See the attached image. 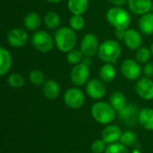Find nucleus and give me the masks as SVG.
I'll list each match as a JSON object with an SVG mask.
<instances>
[{
  "label": "nucleus",
  "mask_w": 153,
  "mask_h": 153,
  "mask_svg": "<svg viewBox=\"0 0 153 153\" xmlns=\"http://www.w3.org/2000/svg\"><path fill=\"white\" fill-rule=\"evenodd\" d=\"M136 139H137V136L135 135V134L134 132L126 131V132H123L119 143H121L122 144H124L125 146H126L128 148V147L133 146L135 143Z\"/></svg>",
  "instance_id": "31"
},
{
  "label": "nucleus",
  "mask_w": 153,
  "mask_h": 153,
  "mask_svg": "<svg viewBox=\"0 0 153 153\" xmlns=\"http://www.w3.org/2000/svg\"><path fill=\"white\" fill-rule=\"evenodd\" d=\"M121 74L125 78L130 81H135L140 78L143 68L141 67V64L138 63L135 59H125L120 66Z\"/></svg>",
  "instance_id": "7"
},
{
  "label": "nucleus",
  "mask_w": 153,
  "mask_h": 153,
  "mask_svg": "<svg viewBox=\"0 0 153 153\" xmlns=\"http://www.w3.org/2000/svg\"><path fill=\"white\" fill-rule=\"evenodd\" d=\"M89 7V0H68L67 8L72 14L82 15Z\"/></svg>",
  "instance_id": "23"
},
{
  "label": "nucleus",
  "mask_w": 153,
  "mask_h": 153,
  "mask_svg": "<svg viewBox=\"0 0 153 153\" xmlns=\"http://www.w3.org/2000/svg\"><path fill=\"white\" fill-rule=\"evenodd\" d=\"M122 55V47L115 39H107L100 43L97 56L104 63L115 65Z\"/></svg>",
  "instance_id": "2"
},
{
  "label": "nucleus",
  "mask_w": 153,
  "mask_h": 153,
  "mask_svg": "<svg viewBox=\"0 0 153 153\" xmlns=\"http://www.w3.org/2000/svg\"><path fill=\"white\" fill-rule=\"evenodd\" d=\"M129 10L137 15H143L152 9V0H127Z\"/></svg>",
  "instance_id": "15"
},
{
  "label": "nucleus",
  "mask_w": 153,
  "mask_h": 153,
  "mask_svg": "<svg viewBox=\"0 0 153 153\" xmlns=\"http://www.w3.org/2000/svg\"><path fill=\"white\" fill-rule=\"evenodd\" d=\"M7 41L9 45L13 48H22L24 47L29 40L28 32L21 28L11 29L7 33Z\"/></svg>",
  "instance_id": "12"
},
{
  "label": "nucleus",
  "mask_w": 153,
  "mask_h": 153,
  "mask_svg": "<svg viewBox=\"0 0 153 153\" xmlns=\"http://www.w3.org/2000/svg\"><path fill=\"white\" fill-rule=\"evenodd\" d=\"M109 104L118 113L128 104L125 94L122 91H114L109 97Z\"/></svg>",
  "instance_id": "24"
},
{
  "label": "nucleus",
  "mask_w": 153,
  "mask_h": 153,
  "mask_svg": "<svg viewBox=\"0 0 153 153\" xmlns=\"http://www.w3.org/2000/svg\"><path fill=\"white\" fill-rule=\"evenodd\" d=\"M135 91L140 98L145 100H153V81L148 77L138 79L135 84Z\"/></svg>",
  "instance_id": "13"
},
{
  "label": "nucleus",
  "mask_w": 153,
  "mask_h": 153,
  "mask_svg": "<svg viewBox=\"0 0 153 153\" xmlns=\"http://www.w3.org/2000/svg\"><path fill=\"white\" fill-rule=\"evenodd\" d=\"M31 44L38 52L45 54L53 49L55 40L48 31L36 30L31 36Z\"/></svg>",
  "instance_id": "5"
},
{
  "label": "nucleus",
  "mask_w": 153,
  "mask_h": 153,
  "mask_svg": "<svg viewBox=\"0 0 153 153\" xmlns=\"http://www.w3.org/2000/svg\"><path fill=\"white\" fill-rule=\"evenodd\" d=\"M66 61L68 64L75 65L82 62V59L84 57V55L81 51V49H76L74 48L68 53H66Z\"/></svg>",
  "instance_id": "28"
},
{
  "label": "nucleus",
  "mask_w": 153,
  "mask_h": 153,
  "mask_svg": "<svg viewBox=\"0 0 153 153\" xmlns=\"http://www.w3.org/2000/svg\"><path fill=\"white\" fill-rule=\"evenodd\" d=\"M100 79L105 83H109L113 82L117 76V70L113 64L104 63L99 71Z\"/></svg>",
  "instance_id": "21"
},
{
  "label": "nucleus",
  "mask_w": 153,
  "mask_h": 153,
  "mask_svg": "<svg viewBox=\"0 0 153 153\" xmlns=\"http://www.w3.org/2000/svg\"><path fill=\"white\" fill-rule=\"evenodd\" d=\"M139 124L146 130L153 131V108H144L139 113Z\"/></svg>",
  "instance_id": "22"
},
{
  "label": "nucleus",
  "mask_w": 153,
  "mask_h": 153,
  "mask_svg": "<svg viewBox=\"0 0 153 153\" xmlns=\"http://www.w3.org/2000/svg\"><path fill=\"white\" fill-rule=\"evenodd\" d=\"M90 78V66L80 63L73 66L70 73V79L72 82L78 87L86 85Z\"/></svg>",
  "instance_id": "9"
},
{
  "label": "nucleus",
  "mask_w": 153,
  "mask_h": 153,
  "mask_svg": "<svg viewBox=\"0 0 153 153\" xmlns=\"http://www.w3.org/2000/svg\"><path fill=\"white\" fill-rule=\"evenodd\" d=\"M7 82L12 88L19 89V88H22L25 84V79L21 74L13 73L8 76Z\"/></svg>",
  "instance_id": "29"
},
{
  "label": "nucleus",
  "mask_w": 153,
  "mask_h": 153,
  "mask_svg": "<svg viewBox=\"0 0 153 153\" xmlns=\"http://www.w3.org/2000/svg\"><path fill=\"white\" fill-rule=\"evenodd\" d=\"M143 73L144 74L145 77L148 78H152L153 77V63L152 62H148L147 64L144 65L143 69Z\"/></svg>",
  "instance_id": "34"
},
{
  "label": "nucleus",
  "mask_w": 153,
  "mask_h": 153,
  "mask_svg": "<svg viewBox=\"0 0 153 153\" xmlns=\"http://www.w3.org/2000/svg\"><path fill=\"white\" fill-rule=\"evenodd\" d=\"M84 65H88V66H91V64H92V60H91V57H89V56H84L83 59H82V62Z\"/></svg>",
  "instance_id": "37"
},
{
  "label": "nucleus",
  "mask_w": 153,
  "mask_h": 153,
  "mask_svg": "<svg viewBox=\"0 0 153 153\" xmlns=\"http://www.w3.org/2000/svg\"><path fill=\"white\" fill-rule=\"evenodd\" d=\"M106 19L116 30H127L130 28L131 14L123 7L114 6L109 8L106 13Z\"/></svg>",
  "instance_id": "3"
},
{
  "label": "nucleus",
  "mask_w": 153,
  "mask_h": 153,
  "mask_svg": "<svg viewBox=\"0 0 153 153\" xmlns=\"http://www.w3.org/2000/svg\"><path fill=\"white\" fill-rule=\"evenodd\" d=\"M29 80L34 86H42L45 82V74L42 71L38 69H33L29 73Z\"/></svg>",
  "instance_id": "26"
},
{
  "label": "nucleus",
  "mask_w": 153,
  "mask_h": 153,
  "mask_svg": "<svg viewBox=\"0 0 153 153\" xmlns=\"http://www.w3.org/2000/svg\"><path fill=\"white\" fill-rule=\"evenodd\" d=\"M122 130L118 126L108 125L102 131V139L108 145L118 143L122 136Z\"/></svg>",
  "instance_id": "16"
},
{
  "label": "nucleus",
  "mask_w": 153,
  "mask_h": 153,
  "mask_svg": "<svg viewBox=\"0 0 153 153\" xmlns=\"http://www.w3.org/2000/svg\"><path fill=\"white\" fill-rule=\"evenodd\" d=\"M152 56L151 48L147 47H141L136 50L135 53V60L140 64H147L150 62L151 56Z\"/></svg>",
  "instance_id": "27"
},
{
  "label": "nucleus",
  "mask_w": 153,
  "mask_h": 153,
  "mask_svg": "<svg viewBox=\"0 0 153 153\" xmlns=\"http://www.w3.org/2000/svg\"><path fill=\"white\" fill-rule=\"evenodd\" d=\"M85 90L88 96L96 100L103 99L107 92V87L105 85V82H102L100 79L89 80V82L86 83Z\"/></svg>",
  "instance_id": "11"
},
{
  "label": "nucleus",
  "mask_w": 153,
  "mask_h": 153,
  "mask_svg": "<svg viewBox=\"0 0 153 153\" xmlns=\"http://www.w3.org/2000/svg\"><path fill=\"white\" fill-rule=\"evenodd\" d=\"M151 51H152V56H153V42L152 43V45H151Z\"/></svg>",
  "instance_id": "39"
},
{
  "label": "nucleus",
  "mask_w": 153,
  "mask_h": 153,
  "mask_svg": "<svg viewBox=\"0 0 153 153\" xmlns=\"http://www.w3.org/2000/svg\"><path fill=\"white\" fill-rule=\"evenodd\" d=\"M139 113L140 109L138 107L134 104H127L123 110L118 112V117L126 126L133 127L139 123Z\"/></svg>",
  "instance_id": "10"
},
{
  "label": "nucleus",
  "mask_w": 153,
  "mask_h": 153,
  "mask_svg": "<svg viewBox=\"0 0 153 153\" xmlns=\"http://www.w3.org/2000/svg\"><path fill=\"white\" fill-rule=\"evenodd\" d=\"M13 66L12 54L4 47L0 48V75L4 76Z\"/></svg>",
  "instance_id": "18"
},
{
  "label": "nucleus",
  "mask_w": 153,
  "mask_h": 153,
  "mask_svg": "<svg viewBox=\"0 0 153 153\" xmlns=\"http://www.w3.org/2000/svg\"><path fill=\"white\" fill-rule=\"evenodd\" d=\"M139 30L142 34L152 35L153 34V13L149 12L141 15L138 22Z\"/></svg>",
  "instance_id": "20"
},
{
  "label": "nucleus",
  "mask_w": 153,
  "mask_h": 153,
  "mask_svg": "<svg viewBox=\"0 0 153 153\" xmlns=\"http://www.w3.org/2000/svg\"><path fill=\"white\" fill-rule=\"evenodd\" d=\"M61 23V18L56 12L49 11L44 16V24L49 30L58 29Z\"/></svg>",
  "instance_id": "25"
},
{
  "label": "nucleus",
  "mask_w": 153,
  "mask_h": 153,
  "mask_svg": "<svg viewBox=\"0 0 153 153\" xmlns=\"http://www.w3.org/2000/svg\"><path fill=\"white\" fill-rule=\"evenodd\" d=\"M126 30H115L116 37H117L118 39L124 40L125 34H126Z\"/></svg>",
  "instance_id": "36"
},
{
  "label": "nucleus",
  "mask_w": 153,
  "mask_h": 153,
  "mask_svg": "<svg viewBox=\"0 0 153 153\" xmlns=\"http://www.w3.org/2000/svg\"><path fill=\"white\" fill-rule=\"evenodd\" d=\"M104 153H129L128 148L121 143L108 144Z\"/></svg>",
  "instance_id": "32"
},
{
  "label": "nucleus",
  "mask_w": 153,
  "mask_h": 153,
  "mask_svg": "<svg viewBox=\"0 0 153 153\" xmlns=\"http://www.w3.org/2000/svg\"><path fill=\"white\" fill-rule=\"evenodd\" d=\"M124 42L129 49L137 50L138 48L142 47V44H143L142 33L136 30L135 29L129 28L126 30Z\"/></svg>",
  "instance_id": "14"
},
{
  "label": "nucleus",
  "mask_w": 153,
  "mask_h": 153,
  "mask_svg": "<svg viewBox=\"0 0 153 153\" xmlns=\"http://www.w3.org/2000/svg\"><path fill=\"white\" fill-rule=\"evenodd\" d=\"M100 41L96 34L89 32L83 36L81 41L80 49L84 55V56L92 57L93 56L97 55L99 48H100Z\"/></svg>",
  "instance_id": "8"
},
{
  "label": "nucleus",
  "mask_w": 153,
  "mask_h": 153,
  "mask_svg": "<svg viewBox=\"0 0 153 153\" xmlns=\"http://www.w3.org/2000/svg\"><path fill=\"white\" fill-rule=\"evenodd\" d=\"M46 1L50 4H57V3H60L62 0H46Z\"/></svg>",
  "instance_id": "38"
},
{
  "label": "nucleus",
  "mask_w": 153,
  "mask_h": 153,
  "mask_svg": "<svg viewBox=\"0 0 153 153\" xmlns=\"http://www.w3.org/2000/svg\"><path fill=\"white\" fill-rule=\"evenodd\" d=\"M85 26V20L82 15L73 14L69 19V27L74 31L82 30Z\"/></svg>",
  "instance_id": "30"
},
{
  "label": "nucleus",
  "mask_w": 153,
  "mask_h": 153,
  "mask_svg": "<svg viewBox=\"0 0 153 153\" xmlns=\"http://www.w3.org/2000/svg\"><path fill=\"white\" fill-rule=\"evenodd\" d=\"M55 45L63 53H68L74 48L77 42L75 31L70 27H61L56 30L54 35Z\"/></svg>",
  "instance_id": "1"
},
{
  "label": "nucleus",
  "mask_w": 153,
  "mask_h": 153,
  "mask_svg": "<svg viewBox=\"0 0 153 153\" xmlns=\"http://www.w3.org/2000/svg\"><path fill=\"white\" fill-rule=\"evenodd\" d=\"M43 95L49 100H54L58 98L60 94L59 83L54 79L46 80L45 83L42 85Z\"/></svg>",
  "instance_id": "17"
},
{
  "label": "nucleus",
  "mask_w": 153,
  "mask_h": 153,
  "mask_svg": "<svg viewBox=\"0 0 153 153\" xmlns=\"http://www.w3.org/2000/svg\"><path fill=\"white\" fill-rule=\"evenodd\" d=\"M107 143L104 142L103 139H98V140H95L91 145V152L93 153H104L106 149H107Z\"/></svg>",
  "instance_id": "33"
},
{
  "label": "nucleus",
  "mask_w": 153,
  "mask_h": 153,
  "mask_svg": "<svg viewBox=\"0 0 153 153\" xmlns=\"http://www.w3.org/2000/svg\"><path fill=\"white\" fill-rule=\"evenodd\" d=\"M24 28L29 31H36L41 25V17L36 12L28 13L23 19Z\"/></svg>",
  "instance_id": "19"
},
{
  "label": "nucleus",
  "mask_w": 153,
  "mask_h": 153,
  "mask_svg": "<svg viewBox=\"0 0 153 153\" xmlns=\"http://www.w3.org/2000/svg\"><path fill=\"white\" fill-rule=\"evenodd\" d=\"M64 101L68 108L78 109L83 106L85 102V95L81 89L77 87H72L66 90L65 92Z\"/></svg>",
  "instance_id": "6"
},
{
  "label": "nucleus",
  "mask_w": 153,
  "mask_h": 153,
  "mask_svg": "<svg viewBox=\"0 0 153 153\" xmlns=\"http://www.w3.org/2000/svg\"><path fill=\"white\" fill-rule=\"evenodd\" d=\"M91 114L93 119L101 125H110L116 118L117 111L105 101H98L91 106Z\"/></svg>",
  "instance_id": "4"
},
{
  "label": "nucleus",
  "mask_w": 153,
  "mask_h": 153,
  "mask_svg": "<svg viewBox=\"0 0 153 153\" xmlns=\"http://www.w3.org/2000/svg\"><path fill=\"white\" fill-rule=\"evenodd\" d=\"M109 2L114 6H119V7H122L126 4H127V0H109Z\"/></svg>",
  "instance_id": "35"
}]
</instances>
